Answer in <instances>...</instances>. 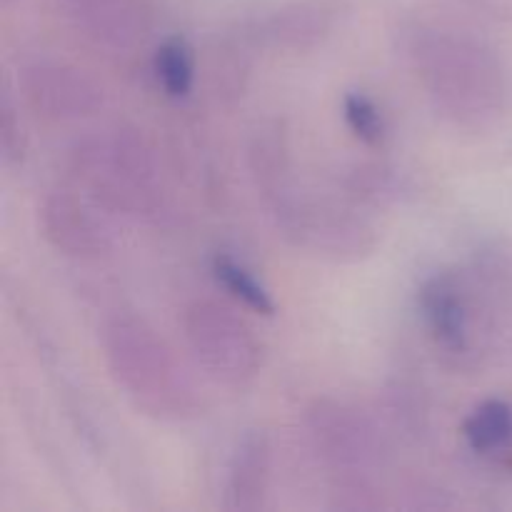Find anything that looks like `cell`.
Segmentation results:
<instances>
[{
	"instance_id": "5bb4252c",
	"label": "cell",
	"mask_w": 512,
	"mask_h": 512,
	"mask_svg": "<svg viewBox=\"0 0 512 512\" xmlns=\"http://www.w3.org/2000/svg\"><path fill=\"white\" fill-rule=\"evenodd\" d=\"M463 435L475 453H498L512 440V408L505 400H485L465 418Z\"/></svg>"
},
{
	"instance_id": "3957f363",
	"label": "cell",
	"mask_w": 512,
	"mask_h": 512,
	"mask_svg": "<svg viewBox=\"0 0 512 512\" xmlns=\"http://www.w3.org/2000/svg\"><path fill=\"white\" fill-rule=\"evenodd\" d=\"M70 173L100 208L153 218L163 208V180L150 145L130 130L83 138L70 150Z\"/></svg>"
},
{
	"instance_id": "9c48e42d",
	"label": "cell",
	"mask_w": 512,
	"mask_h": 512,
	"mask_svg": "<svg viewBox=\"0 0 512 512\" xmlns=\"http://www.w3.org/2000/svg\"><path fill=\"white\" fill-rule=\"evenodd\" d=\"M40 230L58 253L95 260L110 250V238L100 220L73 193L45 195L40 203Z\"/></svg>"
},
{
	"instance_id": "7a4b0ae2",
	"label": "cell",
	"mask_w": 512,
	"mask_h": 512,
	"mask_svg": "<svg viewBox=\"0 0 512 512\" xmlns=\"http://www.w3.org/2000/svg\"><path fill=\"white\" fill-rule=\"evenodd\" d=\"M100 345L113 380L145 415L188 420L198 413V395L183 365L143 318L110 315L100 328Z\"/></svg>"
},
{
	"instance_id": "52a82bcc",
	"label": "cell",
	"mask_w": 512,
	"mask_h": 512,
	"mask_svg": "<svg viewBox=\"0 0 512 512\" xmlns=\"http://www.w3.org/2000/svg\"><path fill=\"white\" fill-rule=\"evenodd\" d=\"M20 93L33 113L53 123L93 118L105 103L103 88L85 70L58 60H38L20 73Z\"/></svg>"
},
{
	"instance_id": "ba28073f",
	"label": "cell",
	"mask_w": 512,
	"mask_h": 512,
	"mask_svg": "<svg viewBox=\"0 0 512 512\" xmlns=\"http://www.w3.org/2000/svg\"><path fill=\"white\" fill-rule=\"evenodd\" d=\"M83 38L110 53H130L153 28L150 0H58Z\"/></svg>"
},
{
	"instance_id": "2e32d148",
	"label": "cell",
	"mask_w": 512,
	"mask_h": 512,
	"mask_svg": "<svg viewBox=\"0 0 512 512\" xmlns=\"http://www.w3.org/2000/svg\"><path fill=\"white\" fill-rule=\"evenodd\" d=\"M155 80L168 98H185L195 85V53L180 35L165 40L153 60Z\"/></svg>"
},
{
	"instance_id": "ac0fdd59",
	"label": "cell",
	"mask_w": 512,
	"mask_h": 512,
	"mask_svg": "<svg viewBox=\"0 0 512 512\" xmlns=\"http://www.w3.org/2000/svg\"><path fill=\"white\" fill-rule=\"evenodd\" d=\"M0 140H3L5 160L8 163H18L25 153V135L8 95H5L3 110H0Z\"/></svg>"
},
{
	"instance_id": "5b68a950",
	"label": "cell",
	"mask_w": 512,
	"mask_h": 512,
	"mask_svg": "<svg viewBox=\"0 0 512 512\" xmlns=\"http://www.w3.org/2000/svg\"><path fill=\"white\" fill-rule=\"evenodd\" d=\"M183 330L198 363L218 383H250L260 368V345L240 315L213 300H195L183 313Z\"/></svg>"
},
{
	"instance_id": "7c38bea8",
	"label": "cell",
	"mask_w": 512,
	"mask_h": 512,
	"mask_svg": "<svg viewBox=\"0 0 512 512\" xmlns=\"http://www.w3.org/2000/svg\"><path fill=\"white\" fill-rule=\"evenodd\" d=\"M270 443L268 435L253 430L240 440L228 470L225 485V508L253 512L260 510L268 498L270 485Z\"/></svg>"
},
{
	"instance_id": "e0dca14e",
	"label": "cell",
	"mask_w": 512,
	"mask_h": 512,
	"mask_svg": "<svg viewBox=\"0 0 512 512\" xmlns=\"http://www.w3.org/2000/svg\"><path fill=\"white\" fill-rule=\"evenodd\" d=\"M343 118L348 128L353 130L355 138L368 145V148H378V145L385 143V135H388L385 118L378 105H375V100L368 98L365 93L345 95Z\"/></svg>"
},
{
	"instance_id": "4fadbf2b",
	"label": "cell",
	"mask_w": 512,
	"mask_h": 512,
	"mask_svg": "<svg viewBox=\"0 0 512 512\" xmlns=\"http://www.w3.org/2000/svg\"><path fill=\"white\" fill-rule=\"evenodd\" d=\"M248 165L253 173L255 188L263 195L265 203H273L283 193H288L290 175V148L288 133L280 120H268L253 133L248 148Z\"/></svg>"
},
{
	"instance_id": "8fae6325",
	"label": "cell",
	"mask_w": 512,
	"mask_h": 512,
	"mask_svg": "<svg viewBox=\"0 0 512 512\" xmlns=\"http://www.w3.org/2000/svg\"><path fill=\"white\" fill-rule=\"evenodd\" d=\"M420 310L440 350L463 355L470 345V305L453 275H435L420 290Z\"/></svg>"
},
{
	"instance_id": "6da1fadb",
	"label": "cell",
	"mask_w": 512,
	"mask_h": 512,
	"mask_svg": "<svg viewBox=\"0 0 512 512\" xmlns=\"http://www.w3.org/2000/svg\"><path fill=\"white\" fill-rule=\"evenodd\" d=\"M408 55L435 108L468 130L498 123L510 103V75L500 55L468 30L420 25Z\"/></svg>"
},
{
	"instance_id": "277c9868",
	"label": "cell",
	"mask_w": 512,
	"mask_h": 512,
	"mask_svg": "<svg viewBox=\"0 0 512 512\" xmlns=\"http://www.w3.org/2000/svg\"><path fill=\"white\" fill-rule=\"evenodd\" d=\"M278 228L295 248L330 260L368 258L378 248L373 225L333 203L283 193L270 203Z\"/></svg>"
},
{
	"instance_id": "30bf717a",
	"label": "cell",
	"mask_w": 512,
	"mask_h": 512,
	"mask_svg": "<svg viewBox=\"0 0 512 512\" xmlns=\"http://www.w3.org/2000/svg\"><path fill=\"white\" fill-rule=\"evenodd\" d=\"M343 18L340 0H303L280 8L260 25L258 40L285 53H308L333 35Z\"/></svg>"
},
{
	"instance_id": "8992f818",
	"label": "cell",
	"mask_w": 512,
	"mask_h": 512,
	"mask_svg": "<svg viewBox=\"0 0 512 512\" xmlns=\"http://www.w3.org/2000/svg\"><path fill=\"white\" fill-rule=\"evenodd\" d=\"M315 453L325 465L340 475V488L365 485V470L375 460L373 430L348 405L338 400H315L305 415Z\"/></svg>"
},
{
	"instance_id": "9a60e30c",
	"label": "cell",
	"mask_w": 512,
	"mask_h": 512,
	"mask_svg": "<svg viewBox=\"0 0 512 512\" xmlns=\"http://www.w3.org/2000/svg\"><path fill=\"white\" fill-rule=\"evenodd\" d=\"M213 275L218 280L220 288L228 290L233 300H238L243 308L253 310L260 315H273L275 313V300L268 293L263 283L245 268L243 263L233 258V255L218 253L213 258Z\"/></svg>"
}]
</instances>
